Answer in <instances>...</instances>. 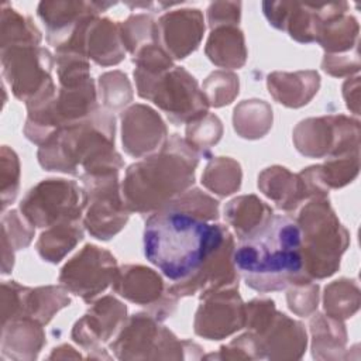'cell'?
I'll return each instance as SVG.
<instances>
[{"mask_svg":"<svg viewBox=\"0 0 361 361\" xmlns=\"http://www.w3.org/2000/svg\"><path fill=\"white\" fill-rule=\"evenodd\" d=\"M230 237L231 233L223 224L166 206L145 221L144 255L173 282L168 288L172 296H192Z\"/></svg>","mask_w":361,"mask_h":361,"instance_id":"6da1fadb","label":"cell"},{"mask_svg":"<svg viewBox=\"0 0 361 361\" xmlns=\"http://www.w3.org/2000/svg\"><path fill=\"white\" fill-rule=\"evenodd\" d=\"M233 259L245 285L259 293L312 282L303 269L299 224L286 214H272L238 240Z\"/></svg>","mask_w":361,"mask_h":361,"instance_id":"7a4b0ae2","label":"cell"},{"mask_svg":"<svg viewBox=\"0 0 361 361\" xmlns=\"http://www.w3.org/2000/svg\"><path fill=\"white\" fill-rule=\"evenodd\" d=\"M114 116L97 109L89 117L58 128L42 145L38 161L47 171L80 178L118 172L123 168L114 149Z\"/></svg>","mask_w":361,"mask_h":361,"instance_id":"3957f363","label":"cell"},{"mask_svg":"<svg viewBox=\"0 0 361 361\" xmlns=\"http://www.w3.org/2000/svg\"><path fill=\"white\" fill-rule=\"evenodd\" d=\"M199 154L173 134L157 154L126 171L121 193L130 212L155 213L186 192L195 182Z\"/></svg>","mask_w":361,"mask_h":361,"instance_id":"277c9868","label":"cell"},{"mask_svg":"<svg viewBox=\"0 0 361 361\" xmlns=\"http://www.w3.org/2000/svg\"><path fill=\"white\" fill-rule=\"evenodd\" d=\"M295 220L302 233L305 275L313 281L336 274L341 255L350 244V234L340 223L329 199H312Z\"/></svg>","mask_w":361,"mask_h":361,"instance_id":"5b68a950","label":"cell"},{"mask_svg":"<svg viewBox=\"0 0 361 361\" xmlns=\"http://www.w3.org/2000/svg\"><path fill=\"white\" fill-rule=\"evenodd\" d=\"M137 93L154 102L175 126L190 123L207 114L209 103L196 79L183 68L173 66L161 75L134 69Z\"/></svg>","mask_w":361,"mask_h":361,"instance_id":"8992f818","label":"cell"},{"mask_svg":"<svg viewBox=\"0 0 361 361\" xmlns=\"http://www.w3.org/2000/svg\"><path fill=\"white\" fill-rule=\"evenodd\" d=\"M83 226L97 240L107 241L126 226L130 209L121 197L118 172L82 178Z\"/></svg>","mask_w":361,"mask_h":361,"instance_id":"52a82bcc","label":"cell"},{"mask_svg":"<svg viewBox=\"0 0 361 361\" xmlns=\"http://www.w3.org/2000/svg\"><path fill=\"white\" fill-rule=\"evenodd\" d=\"M1 63L6 80L17 99L31 103L55 92L51 78L54 58L48 49L35 44L4 47Z\"/></svg>","mask_w":361,"mask_h":361,"instance_id":"ba28073f","label":"cell"},{"mask_svg":"<svg viewBox=\"0 0 361 361\" xmlns=\"http://www.w3.org/2000/svg\"><path fill=\"white\" fill-rule=\"evenodd\" d=\"M245 326L259 337L268 358H300L306 350L302 323L278 312L271 299H252L247 303Z\"/></svg>","mask_w":361,"mask_h":361,"instance_id":"9c48e42d","label":"cell"},{"mask_svg":"<svg viewBox=\"0 0 361 361\" xmlns=\"http://www.w3.org/2000/svg\"><path fill=\"white\" fill-rule=\"evenodd\" d=\"M293 142L300 154L310 158L358 152L360 121L343 114L307 118L295 127Z\"/></svg>","mask_w":361,"mask_h":361,"instance_id":"30bf717a","label":"cell"},{"mask_svg":"<svg viewBox=\"0 0 361 361\" xmlns=\"http://www.w3.org/2000/svg\"><path fill=\"white\" fill-rule=\"evenodd\" d=\"M82 190L66 179H47L35 185L20 203L21 214L35 227H51L82 219Z\"/></svg>","mask_w":361,"mask_h":361,"instance_id":"8fae6325","label":"cell"},{"mask_svg":"<svg viewBox=\"0 0 361 361\" xmlns=\"http://www.w3.org/2000/svg\"><path fill=\"white\" fill-rule=\"evenodd\" d=\"M117 271L114 255L97 245L86 244L63 265L59 282L66 290L80 296L85 302H92L113 283Z\"/></svg>","mask_w":361,"mask_h":361,"instance_id":"7c38bea8","label":"cell"},{"mask_svg":"<svg viewBox=\"0 0 361 361\" xmlns=\"http://www.w3.org/2000/svg\"><path fill=\"white\" fill-rule=\"evenodd\" d=\"M348 4L326 3H292V1H264L262 10L269 24L278 30L286 31L290 38L302 44L314 42L322 24L337 14L345 13Z\"/></svg>","mask_w":361,"mask_h":361,"instance_id":"4fadbf2b","label":"cell"},{"mask_svg":"<svg viewBox=\"0 0 361 361\" xmlns=\"http://www.w3.org/2000/svg\"><path fill=\"white\" fill-rule=\"evenodd\" d=\"M114 3L96 1H41L37 13L47 27V41L58 54L69 49L82 30Z\"/></svg>","mask_w":361,"mask_h":361,"instance_id":"5bb4252c","label":"cell"},{"mask_svg":"<svg viewBox=\"0 0 361 361\" xmlns=\"http://www.w3.org/2000/svg\"><path fill=\"white\" fill-rule=\"evenodd\" d=\"M186 341H179L172 331L159 324V320L152 314H133L127 323L124 322L116 341L111 343V350L117 358H152V351H157V358H161L159 351L183 350Z\"/></svg>","mask_w":361,"mask_h":361,"instance_id":"9a60e30c","label":"cell"},{"mask_svg":"<svg viewBox=\"0 0 361 361\" xmlns=\"http://www.w3.org/2000/svg\"><path fill=\"white\" fill-rule=\"evenodd\" d=\"M195 333L207 340H221L245 327V305L238 288H226L200 298Z\"/></svg>","mask_w":361,"mask_h":361,"instance_id":"2e32d148","label":"cell"},{"mask_svg":"<svg viewBox=\"0 0 361 361\" xmlns=\"http://www.w3.org/2000/svg\"><path fill=\"white\" fill-rule=\"evenodd\" d=\"M111 285L120 296L137 305L149 306L152 316L158 320L166 319L178 300L168 292V288L165 289L162 278L154 269L142 265L118 268Z\"/></svg>","mask_w":361,"mask_h":361,"instance_id":"e0dca14e","label":"cell"},{"mask_svg":"<svg viewBox=\"0 0 361 361\" xmlns=\"http://www.w3.org/2000/svg\"><path fill=\"white\" fill-rule=\"evenodd\" d=\"M127 307L113 296H104L79 319L72 330V338L87 351H99L123 327Z\"/></svg>","mask_w":361,"mask_h":361,"instance_id":"ac0fdd59","label":"cell"},{"mask_svg":"<svg viewBox=\"0 0 361 361\" xmlns=\"http://www.w3.org/2000/svg\"><path fill=\"white\" fill-rule=\"evenodd\" d=\"M121 138L126 152L140 158L161 149L168 140V131L157 111L134 104L121 114Z\"/></svg>","mask_w":361,"mask_h":361,"instance_id":"d6986e66","label":"cell"},{"mask_svg":"<svg viewBox=\"0 0 361 361\" xmlns=\"http://www.w3.org/2000/svg\"><path fill=\"white\" fill-rule=\"evenodd\" d=\"M157 27L165 51L175 59H183L197 49L204 32V20L199 8H180L164 14Z\"/></svg>","mask_w":361,"mask_h":361,"instance_id":"ffe728a7","label":"cell"},{"mask_svg":"<svg viewBox=\"0 0 361 361\" xmlns=\"http://www.w3.org/2000/svg\"><path fill=\"white\" fill-rule=\"evenodd\" d=\"M80 55L93 59L97 65H117L124 59L126 48L120 35V24L109 18L94 17L87 25L82 44Z\"/></svg>","mask_w":361,"mask_h":361,"instance_id":"44dd1931","label":"cell"},{"mask_svg":"<svg viewBox=\"0 0 361 361\" xmlns=\"http://www.w3.org/2000/svg\"><path fill=\"white\" fill-rule=\"evenodd\" d=\"M267 86L271 96L286 107H302L317 93L320 76L314 71H299L293 73L274 72L268 75Z\"/></svg>","mask_w":361,"mask_h":361,"instance_id":"7402d4cb","label":"cell"},{"mask_svg":"<svg viewBox=\"0 0 361 361\" xmlns=\"http://www.w3.org/2000/svg\"><path fill=\"white\" fill-rule=\"evenodd\" d=\"M258 188L278 209L285 212H295L307 199L300 176L283 166L264 169L258 175Z\"/></svg>","mask_w":361,"mask_h":361,"instance_id":"603a6c76","label":"cell"},{"mask_svg":"<svg viewBox=\"0 0 361 361\" xmlns=\"http://www.w3.org/2000/svg\"><path fill=\"white\" fill-rule=\"evenodd\" d=\"M206 55L220 68H241L247 61L243 31L237 25L213 28L206 44Z\"/></svg>","mask_w":361,"mask_h":361,"instance_id":"cb8c5ba5","label":"cell"},{"mask_svg":"<svg viewBox=\"0 0 361 361\" xmlns=\"http://www.w3.org/2000/svg\"><path fill=\"white\" fill-rule=\"evenodd\" d=\"M272 214V209L254 195L235 197L224 207V217L234 228L238 240L248 235Z\"/></svg>","mask_w":361,"mask_h":361,"instance_id":"d4e9b609","label":"cell"},{"mask_svg":"<svg viewBox=\"0 0 361 361\" xmlns=\"http://www.w3.org/2000/svg\"><path fill=\"white\" fill-rule=\"evenodd\" d=\"M82 240L83 228L80 220L62 221L45 230L39 235L35 248L44 261L56 264Z\"/></svg>","mask_w":361,"mask_h":361,"instance_id":"484cf974","label":"cell"},{"mask_svg":"<svg viewBox=\"0 0 361 361\" xmlns=\"http://www.w3.org/2000/svg\"><path fill=\"white\" fill-rule=\"evenodd\" d=\"M358 32L357 18L343 13L327 18L322 24L316 42L327 54L338 55L340 52L358 49Z\"/></svg>","mask_w":361,"mask_h":361,"instance_id":"4316f807","label":"cell"},{"mask_svg":"<svg viewBox=\"0 0 361 361\" xmlns=\"http://www.w3.org/2000/svg\"><path fill=\"white\" fill-rule=\"evenodd\" d=\"M312 350L313 357L319 360L337 358L344 351L347 343V331L343 320L316 313L310 320Z\"/></svg>","mask_w":361,"mask_h":361,"instance_id":"83f0119b","label":"cell"},{"mask_svg":"<svg viewBox=\"0 0 361 361\" xmlns=\"http://www.w3.org/2000/svg\"><path fill=\"white\" fill-rule=\"evenodd\" d=\"M69 305L71 298L61 286L25 288L21 317H30L41 324H47L59 309Z\"/></svg>","mask_w":361,"mask_h":361,"instance_id":"f1b7e54d","label":"cell"},{"mask_svg":"<svg viewBox=\"0 0 361 361\" xmlns=\"http://www.w3.org/2000/svg\"><path fill=\"white\" fill-rule=\"evenodd\" d=\"M233 123L240 137L261 138L272 126V109L264 100H244L234 109Z\"/></svg>","mask_w":361,"mask_h":361,"instance_id":"f546056e","label":"cell"},{"mask_svg":"<svg viewBox=\"0 0 361 361\" xmlns=\"http://www.w3.org/2000/svg\"><path fill=\"white\" fill-rule=\"evenodd\" d=\"M7 323H10V329L8 326H3V333L16 337V340H10V348L13 350L10 357L17 358L18 355V358H35L45 343L42 324L30 317L13 319Z\"/></svg>","mask_w":361,"mask_h":361,"instance_id":"4dcf8cb0","label":"cell"},{"mask_svg":"<svg viewBox=\"0 0 361 361\" xmlns=\"http://www.w3.org/2000/svg\"><path fill=\"white\" fill-rule=\"evenodd\" d=\"M323 306L327 316L344 320L357 313L360 307V289L355 279L341 278L324 288Z\"/></svg>","mask_w":361,"mask_h":361,"instance_id":"1f68e13d","label":"cell"},{"mask_svg":"<svg viewBox=\"0 0 361 361\" xmlns=\"http://www.w3.org/2000/svg\"><path fill=\"white\" fill-rule=\"evenodd\" d=\"M241 176V166L237 161L219 157L207 164L202 175V183L219 196H228L238 190Z\"/></svg>","mask_w":361,"mask_h":361,"instance_id":"d6a6232c","label":"cell"},{"mask_svg":"<svg viewBox=\"0 0 361 361\" xmlns=\"http://www.w3.org/2000/svg\"><path fill=\"white\" fill-rule=\"evenodd\" d=\"M41 32L31 18L21 16L7 3L1 7V48L18 44H41Z\"/></svg>","mask_w":361,"mask_h":361,"instance_id":"836d02e7","label":"cell"},{"mask_svg":"<svg viewBox=\"0 0 361 361\" xmlns=\"http://www.w3.org/2000/svg\"><path fill=\"white\" fill-rule=\"evenodd\" d=\"M120 35L124 48L131 55L151 42H159L157 23L147 14H133L120 23Z\"/></svg>","mask_w":361,"mask_h":361,"instance_id":"e575fe53","label":"cell"},{"mask_svg":"<svg viewBox=\"0 0 361 361\" xmlns=\"http://www.w3.org/2000/svg\"><path fill=\"white\" fill-rule=\"evenodd\" d=\"M223 134V126L217 116L204 114L203 117L188 123L186 127V142L199 155L209 157V149L212 145L219 142Z\"/></svg>","mask_w":361,"mask_h":361,"instance_id":"d590c367","label":"cell"},{"mask_svg":"<svg viewBox=\"0 0 361 361\" xmlns=\"http://www.w3.org/2000/svg\"><path fill=\"white\" fill-rule=\"evenodd\" d=\"M360 169V152H351L337 157H330L320 165V172L324 185L330 188H343L353 182Z\"/></svg>","mask_w":361,"mask_h":361,"instance_id":"8d00e7d4","label":"cell"},{"mask_svg":"<svg viewBox=\"0 0 361 361\" xmlns=\"http://www.w3.org/2000/svg\"><path fill=\"white\" fill-rule=\"evenodd\" d=\"M203 93L209 106L223 107L238 94V78L233 72L216 71L203 82Z\"/></svg>","mask_w":361,"mask_h":361,"instance_id":"74e56055","label":"cell"},{"mask_svg":"<svg viewBox=\"0 0 361 361\" xmlns=\"http://www.w3.org/2000/svg\"><path fill=\"white\" fill-rule=\"evenodd\" d=\"M100 99L103 106L110 110H118L133 99L131 85L126 73L120 71L107 72L99 78Z\"/></svg>","mask_w":361,"mask_h":361,"instance_id":"f35d334b","label":"cell"},{"mask_svg":"<svg viewBox=\"0 0 361 361\" xmlns=\"http://www.w3.org/2000/svg\"><path fill=\"white\" fill-rule=\"evenodd\" d=\"M166 206L195 214L207 221H214L219 219V202L196 188L183 192Z\"/></svg>","mask_w":361,"mask_h":361,"instance_id":"ab89813d","label":"cell"},{"mask_svg":"<svg viewBox=\"0 0 361 361\" xmlns=\"http://www.w3.org/2000/svg\"><path fill=\"white\" fill-rule=\"evenodd\" d=\"M1 231L14 250L25 248L34 237V226L23 214L20 216L17 210L3 214Z\"/></svg>","mask_w":361,"mask_h":361,"instance_id":"60d3db41","label":"cell"},{"mask_svg":"<svg viewBox=\"0 0 361 361\" xmlns=\"http://www.w3.org/2000/svg\"><path fill=\"white\" fill-rule=\"evenodd\" d=\"M288 306L298 316H310L317 309L319 285L312 282L292 285L288 289Z\"/></svg>","mask_w":361,"mask_h":361,"instance_id":"b9f144b4","label":"cell"},{"mask_svg":"<svg viewBox=\"0 0 361 361\" xmlns=\"http://www.w3.org/2000/svg\"><path fill=\"white\" fill-rule=\"evenodd\" d=\"M20 164L16 152L3 147L1 149V199L3 210L8 203H11L18 190L20 183Z\"/></svg>","mask_w":361,"mask_h":361,"instance_id":"7bdbcfd3","label":"cell"},{"mask_svg":"<svg viewBox=\"0 0 361 361\" xmlns=\"http://www.w3.org/2000/svg\"><path fill=\"white\" fill-rule=\"evenodd\" d=\"M240 1H214L207 8L210 28L221 25H237L240 21Z\"/></svg>","mask_w":361,"mask_h":361,"instance_id":"ee69618b","label":"cell"},{"mask_svg":"<svg viewBox=\"0 0 361 361\" xmlns=\"http://www.w3.org/2000/svg\"><path fill=\"white\" fill-rule=\"evenodd\" d=\"M322 68L326 73L331 76H345L358 72L360 69V59L358 55L347 56V55H336V54H326L322 62Z\"/></svg>","mask_w":361,"mask_h":361,"instance_id":"f6af8a7d","label":"cell"},{"mask_svg":"<svg viewBox=\"0 0 361 361\" xmlns=\"http://www.w3.org/2000/svg\"><path fill=\"white\" fill-rule=\"evenodd\" d=\"M358 79H360L358 76L351 78L343 86L345 104L354 114H360V80Z\"/></svg>","mask_w":361,"mask_h":361,"instance_id":"bcb514c9","label":"cell"}]
</instances>
